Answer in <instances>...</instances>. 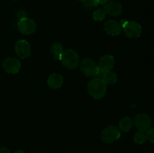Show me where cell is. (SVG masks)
Wrapping results in <instances>:
<instances>
[{"label":"cell","mask_w":154,"mask_h":153,"mask_svg":"<svg viewBox=\"0 0 154 153\" xmlns=\"http://www.w3.org/2000/svg\"><path fill=\"white\" fill-rule=\"evenodd\" d=\"M87 91L93 98L101 99L106 94L107 87L100 78L94 77L87 84Z\"/></svg>","instance_id":"6da1fadb"},{"label":"cell","mask_w":154,"mask_h":153,"mask_svg":"<svg viewBox=\"0 0 154 153\" xmlns=\"http://www.w3.org/2000/svg\"><path fill=\"white\" fill-rule=\"evenodd\" d=\"M63 66L69 69H75L78 66L80 63L79 55L76 51L72 49L63 50V54L60 58Z\"/></svg>","instance_id":"7a4b0ae2"},{"label":"cell","mask_w":154,"mask_h":153,"mask_svg":"<svg viewBox=\"0 0 154 153\" xmlns=\"http://www.w3.org/2000/svg\"><path fill=\"white\" fill-rule=\"evenodd\" d=\"M120 24L124 31L125 34L129 38H137L141 36L142 28L138 22L135 21L122 20Z\"/></svg>","instance_id":"3957f363"},{"label":"cell","mask_w":154,"mask_h":153,"mask_svg":"<svg viewBox=\"0 0 154 153\" xmlns=\"http://www.w3.org/2000/svg\"><path fill=\"white\" fill-rule=\"evenodd\" d=\"M120 137V130L117 126L110 125L105 128L102 132L101 138L105 143H113Z\"/></svg>","instance_id":"277c9868"},{"label":"cell","mask_w":154,"mask_h":153,"mask_svg":"<svg viewBox=\"0 0 154 153\" xmlns=\"http://www.w3.org/2000/svg\"><path fill=\"white\" fill-rule=\"evenodd\" d=\"M133 124L135 126L138 131L147 132L151 128L152 119L147 114L139 113L137 114L133 120Z\"/></svg>","instance_id":"5b68a950"},{"label":"cell","mask_w":154,"mask_h":153,"mask_svg":"<svg viewBox=\"0 0 154 153\" xmlns=\"http://www.w3.org/2000/svg\"><path fill=\"white\" fill-rule=\"evenodd\" d=\"M81 70L88 77H96L99 73L98 65L91 58H84L81 62Z\"/></svg>","instance_id":"8992f818"},{"label":"cell","mask_w":154,"mask_h":153,"mask_svg":"<svg viewBox=\"0 0 154 153\" xmlns=\"http://www.w3.org/2000/svg\"><path fill=\"white\" fill-rule=\"evenodd\" d=\"M17 27L20 33L28 35L35 32L36 29V23L33 20L26 17L18 21Z\"/></svg>","instance_id":"52a82bcc"},{"label":"cell","mask_w":154,"mask_h":153,"mask_svg":"<svg viewBox=\"0 0 154 153\" xmlns=\"http://www.w3.org/2000/svg\"><path fill=\"white\" fill-rule=\"evenodd\" d=\"M15 52L19 58L25 59L30 56L32 52L30 44L26 40H20L15 45Z\"/></svg>","instance_id":"ba28073f"},{"label":"cell","mask_w":154,"mask_h":153,"mask_svg":"<svg viewBox=\"0 0 154 153\" xmlns=\"http://www.w3.org/2000/svg\"><path fill=\"white\" fill-rule=\"evenodd\" d=\"M2 66L5 70L9 74H17L21 68V63L19 59L14 57H8L3 61Z\"/></svg>","instance_id":"9c48e42d"},{"label":"cell","mask_w":154,"mask_h":153,"mask_svg":"<svg viewBox=\"0 0 154 153\" xmlns=\"http://www.w3.org/2000/svg\"><path fill=\"white\" fill-rule=\"evenodd\" d=\"M97 65L99 69V71H111L114 66V56L111 55H104L100 58Z\"/></svg>","instance_id":"30bf717a"},{"label":"cell","mask_w":154,"mask_h":153,"mask_svg":"<svg viewBox=\"0 0 154 153\" xmlns=\"http://www.w3.org/2000/svg\"><path fill=\"white\" fill-rule=\"evenodd\" d=\"M103 9L105 10L107 14L110 16H117L122 13V5L115 1H108L105 4Z\"/></svg>","instance_id":"8fae6325"},{"label":"cell","mask_w":154,"mask_h":153,"mask_svg":"<svg viewBox=\"0 0 154 153\" xmlns=\"http://www.w3.org/2000/svg\"><path fill=\"white\" fill-rule=\"evenodd\" d=\"M105 31L106 32L107 34L112 36L118 35L121 32L122 27L120 26V22L114 20H109L107 21L104 25Z\"/></svg>","instance_id":"7c38bea8"},{"label":"cell","mask_w":154,"mask_h":153,"mask_svg":"<svg viewBox=\"0 0 154 153\" xmlns=\"http://www.w3.org/2000/svg\"><path fill=\"white\" fill-rule=\"evenodd\" d=\"M97 76L99 78H100L102 80V82H103L106 86L113 85V84L115 83L117 80V74L111 71V70L108 72L99 71Z\"/></svg>","instance_id":"4fadbf2b"},{"label":"cell","mask_w":154,"mask_h":153,"mask_svg":"<svg viewBox=\"0 0 154 153\" xmlns=\"http://www.w3.org/2000/svg\"><path fill=\"white\" fill-rule=\"evenodd\" d=\"M48 86L53 89L60 88L63 84V77L59 74H53L48 79Z\"/></svg>","instance_id":"5bb4252c"},{"label":"cell","mask_w":154,"mask_h":153,"mask_svg":"<svg viewBox=\"0 0 154 153\" xmlns=\"http://www.w3.org/2000/svg\"><path fill=\"white\" fill-rule=\"evenodd\" d=\"M133 125V120L129 116H125L120 119L119 122V129L122 131L128 132Z\"/></svg>","instance_id":"9a60e30c"},{"label":"cell","mask_w":154,"mask_h":153,"mask_svg":"<svg viewBox=\"0 0 154 153\" xmlns=\"http://www.w3.org/2000/svg\"><path fill=\"white\" fill-rule=\"evenodd\" d=\"M63 46L60 43H54V44L51 46V54L53 55V57L55 58L56 60H60L61 56L63 52Z\"/></svg>","instance_id":"2e32d148"},{"label":"cell","mask_w":154,"mask_h":153,"mask_svg":"<svg viewBox=\"0 0 154 153\" xmlns=\"http://www.w3.org/2000/svg\"><path fill=\"white\" fill-rule=\"evenodd\" d=\"M133 140L135 143L141 145V144L144 143L147 140V134H146L145 132L138 131L134 135Z\"/></svg>","instance_id":"e0dca14e"},{"label":"cell","mask_w":154,"mask_h":153,"mask_svg":"<svg viewBox=\"0 0 154 153\" xmlns=\"http://www.w3.org/2000/svg\"><path fill=\"white\" fill-rule=\"evenodd\" d=\"M106 14V12L104 9H97L93 12V17L96 21H102L105 20Z\"/></svg>","instance_id":"ac0fdd59"},{"label":"cell","mask_w":154,"mask_h":153,"mask_svg":"<svg viewBox=\"0 0 154 153\" xmlns=\"http://www.w3.org/2000/svg\"><path fill=\"white\" fill-rule=\"evenodd\" d=\"M83 7L84 9L87 10H93V8H95L96 7H97L99 5V3L97 2L96 0H87V1L83 2Z\"/></svg>","instance_id":"d6986e66"},{"label":"cell","mask_w":154,"mask_h":153,"mask_svg":"<svg viewBox=\"0 0 154 153\" xmlns=\"http://www.w3.org/2000/svg\"><path fill=\"white\" fill-rule=\"evenodd\" d=\"M147 134V140H148L150 142L154 143V128H150L146 132Z\"/></svg>","instance_id":"ffe728a7"},{"label":"cell","mask_w":154,"mask_h":153,"mask_svg":"<svg viewBox=\"0 0 154 153\" xmlns=\"http://www.w3.org/2000/svg\"><path fill=\"white\" fill-rule=\"evenodd\" d=\"M17 19L19 20H21V19H23V18H26L27 17L26 16V12L25 11V10H19V11L17 13Z\"/></svg>","instance_id":"44dd1931"},{"label":"cell","mask_w":154,"mask_h":153,"mask_svg":"<svg viewBox=\"0 0 154 153\" xmlns=\"http://www.w3.org/2000/svg\"><path fill=\"white\" fill-rule=\"evenodd\" d=\"M0 153H11L10 151L6 147H0Z\"/></svg>","instance_id":"7402d4cb"},{"label":"cell","mask_w":154,"mask_h":153,"mask_svg":"<svg viewBox=\"0 0 154 153\" xmlns=\"http://www.w3.org/2000/svg\"><path fill=\"white\" fill-rule=\"evenodd\" d=\"M96 1H97V2L99 3V4H105V3H107L108 2V1H109V0H96Z\"/></svg>","instance_id":"603a6c76"},{"label":"cell","mask_w":154,"mask_h":153,"mask_svg":"<svg viewBox=\"0 0 154 153\" xmlns=\"http://www.w3.org/2000/svg\"><path fill=\"white\" fill-rule=\"evenodd\" d=\"M13 153H26V152H25L23 151V150L20 149V150H16V151L14 152Z\"/></svg>","instance_id":"cb8c5ba5"},{"label":"cell","mask_w":154,"mask_h":153,"mask_svg":"<svg viewBox=\"0 0 154 153\" xmlns=\"http://www.w3.org/2000/svg\"><path fill=\"white\" fill-rule=\"evenodd\" d=\"M79 1H81V2H86V1H87V0H79Z\"/></svg>","instance_id":"d4e9b609"},{"label":"cell","mask_w":154,"mask_h":153,"mask_svg":"<svg viewBox=\"0 0 154 153\" xmlns=\"http://www.w3.org/2000/svg\"><path fill=\"white\" fill-rule=\"evenodd\" d=\"M14 1H17V0H14Z\"/></svg>","instance_id":"484cf974"}]
</instances>
